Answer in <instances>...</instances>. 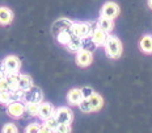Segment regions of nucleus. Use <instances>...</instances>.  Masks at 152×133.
I'll list each match as a JSON object with an SVG mask.
<instances>
[{"mask_svg":"<svg viewBox=\"0 0 152 133\" xmlns=\"http://www.w3.org/2000/svg\"><path fill=\"white\" fill-rule=\"evenodd\" d=\"M99 28L97 21H88V23H74L72 25V33L77 37H88L92 36L94 30Z\"/></svg>","mask_w":152,"mask_h":133,"instance_id":"nucleus-1","label":"nucleus"},{"mask_svg":"<svg viewBox=\"0 0 152 133\" xmlns=\"http://www.w3.org/2000/svg\"><path fill=\"white\" fill-rule=\"evenodd\" d=\"M105 52H106V55L109 57V58H119L122 54V44L121 41L117 38L115 36H109L105 42Z\"/></svg>","mask_w":152,"mask_h":133,"instance_id":"nucleus-2","label":"nucleus"},{"mask_svg":"<svg viewBox=\"0 0 152 133\" xmlns=\"http://www.w3.org/2000/svg\"><path fill=\"white\" fill-rule=\"evenodd\" d=\"M43 102V92L39 87L31 86L25 91L24 95V103H42Z\"/></svg>","mask_w":152,"mask_h":133,"instance_id":"nucleus-3","label":"nucleus"},{"mask_svg":"<svg viewBox=\"0 0 152 133\" xmlns=\"http://www.w3.org/2000/svg\"><path fill=\"white\" fill-rule=\"evenodd\" d=\"M56 120L59 121V124H71L74 115H72V111L68 107H61V108L55 109V115Z\"/></svg>","mask_w":152,"mask_h":133,"instance_id":"nucleus-4","label":"nucleus"},{"mask_svg":"<svg viewBox=\"0 0 152 133\" xmlns=\"http://www.w3.org/2000/svg\"><path fill=\"white\" fill-rule=\"evenodd\" d=\"M7 112L11 117L13 119H20L25 113V103L24 102H12L8 104Z\"/></svg>","mask_w":152,"mask_h":133,"instance_id":"nucleus-5","label":"nucleus"},{"mask_svg":"<svg viewBox=\"0 0 152 133\" xmlns=\"http://www.w3.org/2000/svg\"><path fill=\"white\" fill-rule=\"evenodd\" d=\"M119 15V7L113 1H109V3H105L101 8V16L104 17H107V18H115L117 16Z\"/></svg>","mask_w":152,"mask_h":133,"instance_id":"nucleus-6","label":"nucleus"},{"mask_svg":"<svg viewBox=\"0 0 152 133\" xmlns=\"http://www.w3.org/2000/svg\"><path fill=\"white\" fill-rule=\"evenodd\" d=\"M72 25H74V21H71L69 18H59L55 23L53 24V34L56 36L58 33H61L63 30H69L72 29Z\"/></svg>","mask_w":152,"mask_h":133,"instance_id":"nucleus-7","label":"nucleus"},{"mask_svg":"<svg viewBox=\"0 0 152 133\" xmlns=\"http://www.w3.org/2000/svg\"><path fill=\"white\" fill-rule=\"evenodd\" d=\"M92 59H93V55H92V52H88V50L81 49L80 52L76 53V63L81 67H87L92 63Z\"/></svg>","mask_w":152,"mask_h":133,"instance_id":"nucleus-8","label":"nucleus"},{"mask_svg":"<svg viewBox=\"0 0 152 133\" xmlns=\"http://www.w3.org/2000/svg\"><path fill=\"white\" fill-rule=\"evenodd\" d=\"M3 63H4L5 69L8 70V72H13V74H17L18 71H20V59L17 58V57L15 55H9L7 57V58L3 61Z\"/></svg>","mask_w":152,"mask_h":133,"instance_id":"nucleus-9","label":"nucleus"},{"mask_svg":"<svg viewBox=\"0 0 152 133\" xmlns=\"http://www.w3.org/2000/svg\"><path fill=\"white\" fill-rule=\"evenodd\" d=\"M55 115V109H54V106L51 103L47 102H42L39 104V112H38V116H39L41 120H46L51 116Z\"/></svg>","mask_w":152,"mask_h":133,"instance_id":"nucleus-10","label":"nucleus"},{"mask_svg":"<svg viewBox=\"0 0 152 133\" xmlns=\"http://www.w3.org/2000/svg\"><path fill=\"white\" fill-rule=\"evenodd\" d=\"M107 37H109V33L105 32V30H102L101 28H97V29L92 33V38H93V41L96 42L97 46H104L105 45Z\"/></svg>","mask_w":152,"mask_h":133,"instance_id":"nucleus-11","label":"nucleus"},{"mask_svg":"<svg viewBox=\"0 0 152 133\" xmlns=\"http://www.w3.org/2000/svg\"><path fill=\"white\" fill-rule=\"evenodd\" d=\"M83 94H81V90L80 88H72V90L68 91L67 94V100L69 104L72 106H79V103L83 100Z\"/></svg>","mask_w":152,"mask_h":133,"instance_id":"nucleus-12","label":"nucleus"},{"mask_svg":"<svg viewBox=\"0 0 152 133\" xmlns=\"http://www.w3.org/2000/svg\"><path fill=\"white\" fill-rule=\"evenodd\" d=\"M31 86H33V81H31V78L29 77V75H26V74H18L17 88L26 91L28 88H30Z\"/></svg>","mask_w":152,"mask_h":133,"instance_id":"nucleus-13","label":"nucleus"},{"mask_svg":"<svg viewBox=\"0 0 152 133\" xmlns=\"http://www.w3.org/2000/svg\"><path fill=\"white\" fill-rule=\"evenodd\" d=\"M66 47L72 53H77L81 50V37H77V36H72L71 40L68 41V44L66 45Z\"/></svg>","mask_w":152,"mask_h":133,"instance_id":"nucleus-14","label":"nucleus"},{"mask_svg":"<svg viewBox=\"0 0 152 133\" xmlns=\"http://www.w3.org/2000/svg\"><path fill=\"white\" fill-rule=\"evenodd\" d=\"M139 46H140V50L143 53H145V54H151L152 53V36H150V34L143 36L140 40Z\"/></svg>","mask_w":152,"mask_h":133,"instance_id":"nucleus-15","label":"nucleus"},{"mask_svg":"<svg viewBox=\"0 0 152 133\" xmlns=\"http://www.w3.org/2000/svg\"><path fill=\"white\" fill-rule=\"evenodd\" d=\"M97 23H99V28H101L102 30L107 32V33H110V32L113 30V28H114L113 18H107V17H104V16H100V18L97 20Z\"/></svg>","mask_w":152,"mask_h":133,"instance_id":"nucleus-16","label":"nucleus"},{"mask_svg":"<svg viewBox=\"0 0 152 133\" xmlns=\"http://www.w3.org/2000/svg\"><path fill=\"white\" fill-rule=\"evenodd\" d=\"M13 18V13L11 9L5 7H0V24L1 25H8Z\"/></svg>","mask_w":152,"mask_h":133,"instance_id":"nucleus-17","label":"nucleus"},{"mask_svg":"<svg viewBox=\"0 0 152 133\" xmlns=\"http://www.w3.org/2000/svg\"><path fill=\"white\" fill-rule=\"evenodd\" d=\"M88 99H89V103H91V107H92V111H93V112L94 111H99L104 104V100H102V98H101V95L96 94V92L92 95L91 98H88Z\"/></svg>","mask_w":152,"mask_h":133,"instance_id":"nucleus-18","label":"nucleus"},{"mask_svg":"<svg viewBox=\"0 0 152 133\" xmlns=\"http://www.w3.org/2000/svg\"><path fill=\"white\" fill-rule=\"evenodd\" d=\"M74 36V33H72V29H69V30H63V32H61V33H58L55 36V38H56V41H58L61 45H67L68 44V41L71 40V37Z\"/></svg>","mask_w":152,"mask_h":133,"instance_id":"nucleus-19","label":"nucleus"},{"mask_svg":"<svg viewBox=\"0 0 152 133\" xmlns=\"http://www.w3.org/2000/svg\"><path fill=\"white\" fill-rule=\"evenodd\" d=\"M96 47H97V45L93 41V38H92V36L83 37V38H81V49L88 50V52H93V50H96Z\"/></svg>","mask_w":152,"mask_h":133,"instance_id":"nucleus-20","label":"nucleus"},{"mask_svg":"<svg viewBox=\"0 0 152 133\" xmlns=\"http://www.w3.org/2000/svg\"><path fill=\"white\" fill-rule=\"evenodd\" d=\"M39 104L38 103H25V113H28L29 116H38V112H39Z\"/></svg>","mask_w":152,"mask_h":133,"instance_id":"nucleus-21","label":"nucleus"},{"mask_svg":"<svg viewBox=\"0 0 152 133\" xmlns=\"http://www.w3.org/2000/svg\"><path fill=\"white\" fill-rule=\"evenodd\" d=\"M77 107L80 108L81 112H84V113L93 112V111H92V107H91V103H89V99H83L80 103H79Z\"/></svg>","mask_w":152,"mask_h":133,"instance_id":"nucleus-22","label":"nucleus"},{"mask_svg":"<svg viewBox=\"0 0 152 133\" xmlns=\"http://www.w3.org/2000/svg\"><path fill=\"white\" fill-rule=\"evenodd\" d=\"M43 121H45V125H47L49 128H51L53 131H55V129L58 128V125H59V121L56 120L55 116H51V117H49V119L43 120Z\"/></svg>","mask_w":152,"mask_h":133,"instance_id":"nucleus-23","label":"nucleus"},{"mask_svg":"<svg viewBox=\"0 0 152 133\" xmlns=\"http://www.w3.org/2000/svg\"><path fill=\"white\" fill-rule=\"evenodd\" d=\"M13 102L12 99V91L11 92H0V104H9Z\"/></svg>","mask_w":152,"mask_h":133,"instance_id":"nucleus-24","label":"nucleus"},{"mask_svg":"<svg viewBox=\"0 0 152 133\" xmlns=\"http://www.w3.org/2000/svg\"><path fill=\"white\" fill-rule=\"evenodd\" d=\"M39 131H41V125L37 124V123L29 124L25 128V133H39Z\"/></svg>","mask_w":152,"mask_h":133,"instance_id":"nucleus-25","label":"nucleus"},{"mask_svg":"<svg viewBox=\"0 0 152 133\" xmlns=\"http://www.w3.org/2000/svg\"><path fill=\"white\" fill-rule=\"evenodd\" d=\"M55 133H71V124H59L54 131Z\"/></svg>","mask_w":152,"mask_h":133,"instance_id":"nucleus-26","label":"nucleus"},{"mask_svg":"<svg viewBox=\"0 0 152 133\" xmlns=\"http://www.w3.org/2000/svg\"><path fill=\"white\" fill-rule=\"evenodd\" d=\"M3 133H17V126L15 124H12V123H9V124H5L3 126Z\"/></svg>","mask_w":152,"mask_h":133,"instance_id":"nucleus-27","label":"nucleus"},{"mask_svg":"<svg viewBox=\"0 0 152 133\" xmlns=\"http://www.w3.org/2000/svg\"><path fill=\"white\" fill-rule=\"evenodd\" d=\"M80 90H81V94H83L84 99H88V98H91L92 95L94 94L93 88H91V87H83V88H80Z\"/></svg>","mask_w":152,"mask_h":133,"instance_id":"nucleus-28","label":"nucleus"},{"mask_svg":"<svg viewBox=\"0 0 152 133\" xmlns=\"http://www.w3.org/2000/svg\"><path fill=\"white\" fill-rule=\"evenodd\" d=\"M39 133H55V132H54L51 128H49L47 125L43 124V125H41V131H39Z\"/></svg>","mask_w":152,"mask_h":133,"instance_id":"nucleus-29","label":"nucleus"},{"mask_svg":"<svg viewBox=\"0 0 152 133\" xmlns=\"http://www.w3.org/2000/svg\"><path fill=\"white\" fill-rule=\"evenodd\" d=\"M0 74H1L3 77H5V75L9 74L8 70L5 69V66H4V63H3V62H0Z\"/></svg>","mask_w":152,"mask_h":133,"instance_id":"nucleus-30","label":"nucleus"},{"mask_svg":"<svg viewBox=\"0 0 152 133\" xmlns=\"http://www.w3.org/2000/svg\"><path fill=\"white\" fill-rule=\"evenodd\" d=\"M148 7L152 9V0H148Z\"/></svg>","mask_w":152,"mask_h":133,"instance_id":"nucleus-31","label":"nucleus"},{"mask_svg":"<svg viewBox=\"0 0 152 133\" xmlns=\"http://www.w3.org/2000/svg\"><path fill=\"white\" fill-rule=\"evenodd\" d=\"M3 79H4V77H3V75H1V74H0V82H1V81H3Z\"/></svg>","mask_w":152,"mask_h":133,"instance_id":"nucleus-32","label":"nucleus"}]
</instances>
